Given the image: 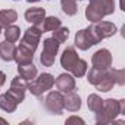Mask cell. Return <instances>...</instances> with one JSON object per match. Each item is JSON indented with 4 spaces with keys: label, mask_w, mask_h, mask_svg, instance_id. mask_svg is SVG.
Instances as JSON below:
<instances>
[{
    "label": "cell",
    "mask_w": 125,
    "mask_h": 125,
    "mask_svg": "<svg viewBox=\"0 0 125 125\" xmlns=\"http://www.w3.org/2000/svg\"><path fill=\"white\" fill-rule=\"evenodd\" d=\"M121 115H125V100H121Z\"/></svg>",
    "instance_id": "f1b7e54d"
},
{
    "label": "cell",
    "mask_w": 125,
    "mask_h": 125,
    "mask_svg": "<svg viewBox=\"0 0 125 125\" xmlns=\"http://www.w3.org/2000/svg\"><path fill=\"white\" fill-rule=\"evenodd\" d=\"M88 83L93 84L99 91H110L115 85V81L112 78V74H110V69H97V68H91L88 75Z\"/></svg>",
    "instance_id": "3957f363"
},
{
    "label": "cell",
    "mask_w": 125,
    "mask_h": 125,
    "mask_svg": "<svg viewBox=\"0 0 125 125\" xmlns=\"http://www.w3.org/2000/svg\"><path fill=\"white\" fill-rule=\"evenodd\" d=\"M121 9L125 10V6H124V0H121Z\"/></svg>",
    "instance_id": "f546056e"
},
{
    "label": "cell",
    "mask_w": 125,
    "mask_h": 125,
    "mask_svg": "<svg viewBox=\"0 0 125 125\" xmlns=\"http://www.w3.org/2000/svg\"><path fill=\"white\" fill-rule=\"evenodd\" d=\"M60 27V19L56 18V16H49V18H44L43 21V32H49V31H54L56 28Z\"/></svg>",
    "instance_id": "44dd1931"
},
{
    "label": "cell",
    "mask_w": 125,
    "mask_h": 125,
    "mask_svg": "<svg viewBox=\"0 0 125 125\" xmlns=\"http://www.w3.org/2000/svg\"><path fill=\"white\" fill-rule=\"evenodd\" d=\"M18 104H19V103H18V100H16L10 93L0 94V107H2L5 112H8V113L15 112Z\"/></svg>",
    "instance_id": "e0dca14e"
},
{
    "label": "cell",
    "mask_w": 125,
    "mask_h": 125,
    "mask_svg": "<svg viewBox=\"0 0 125 125\" xmlns=\"http://www.w3.org/2000/svg\"><path fill=\"white\" fill-rule=\"evenodd\" d=\"M66 96L63 97V109L69 110V112H78L81 109V99L77 93L72 91H68L65 93Z\"/></svg>",
    "instance_id": "9a60e30c"
},
{
    "label": "cell",
    "mask_w": 125,
    "mask_h": 125,
    "mask_svg": "<svg viewBox=\"0 0 125 125\" xmlns=\"http://www.w3.org/2000/svg\"><path fill=\"white\" fill-rule=\"evenodd\" d=\"M41 30L38 28V27H31V28H28L27 31H25V34H24V37H22V40H21V44L19 46H24V47H27V49H30V50H32V52H35V49H37V46H38V41H40V37H41Z\"/></svg>",
    "instance_id": "9c48e42d"
},
{
    "label": "cell",
    "mask_w": 125,
    "mask_h": 125,
    "mask_svg": "<svg viewBox=\"0 0 125 125\" xmlns=\"http://www.w3.org/2000/svg\"><path fill=\"white\" fill-rule=\"evenodd\" d=\"M28 3H35V2H38V0H27Z\"/></svg>",
    "instance_id": "4dcf8cb0"
},
{
    "label": "cell",
    "mask_w": 125,
    "mask_h": 125,
    "mask_svg": "<svg viewBox=\"0 0 125 125\" xmlns=\"http://www.w3.org/2000/svg\"><path fill=\"white\" fill-rule=\"evenodd\" d=\"M18 19V13L13 9H5V10H0V27H9L12 25L15 21Z\"/></svg>",
    "instance_id": "d6986e66"
},
{
    "label": "cell",
    "mask_w": 125,
    "mask_h": 125,
    "mask_svg": "<svg viewBox=\"0 0 125 125\" xmlns=\"http://www.w3.org/2000/svg\"><path fill=\"white\" fill-rule=\"evenodd\" d=\"M0 124H6V121H5V119H2V118H0Z\"/></svg>",
    "instance_id": "1f68e13d"
},
{
    "label": "cell",
    "mask_w": 125,
    "mask_h": 125,
    "mask_svg": "<svg viewBox=\"0 0 125 125\" xmlns=\"http://www.w3.org/2000/svg\"><path fill=\"white\" fill-rule=\"evenodd\" d=\"M60 65L66 71H71L75 77H84L87 72V62L78 57V53L74 47H66L62 53L60 57Z\"/></svg>",
    "instance_id": "6da1fadb"
},
{
    "label": "cell",
    "mask_w": 125,
    "mask_h": 125,
    "mask_svg": "<svg viewBox=\"0 0 125 125\" xmlns=\"http://www.w3.org/2000/svg\"><path fill=\"white\" fill-rule=\"evenodd\" d=\"M87 104H88V109L96 113V112L100 110V107H102V104H103V100H102L97 94H90V96H88V100H87Z\"/></svg>",
    "instance_id": "d4e9b609"
},
{
    "label": "cell",
    "mask_w": 125,
    "mask_h": 125,
    "mask_svg": "<svg viewBox=\"0 0 125 125\" xmlns=\"http://www.w3.org/2000/svg\"><path fill=\"white\" fill-rule=\"evenodd\" d=\"M115 10L113 0H90V5L85 9V18L90 22L102 21L104 16L112 15Z\"/></svg>",
    "instance_id": "7a4b0ae2"
},
{
    "label": "cell",
    "mask_w": 125,
    "mask_h": 125,
    "mask_svg": "<svg viewBox=\"0 0 125 125\" xmlns=\"http://www.w3.org/2000/svg\"><path fill=\"white\" fill-rule=\"evenodd\" d=\"M66 124H68V125H69V124H84V121H83L81 118H78V116H72V118L66 119Z\"/></svg>",
    "instance_id": "4316f807"
},
{
    "label": "cell",
    "mask_w": 125,
    "mask_h": 125,
    "mask_svg": "<svg viewBox=\"0 0 125 125\" xmlns=\"http://www.w3.org/2000/svg\"><path fill=\"white\" fill-rule=\"evenodd\" d=\"M0 32H2V27H0Z\"/></svg>",
    "instance_id": "d6a6232c"
},
{
    "label": "cell",
    "mask_w": 125,
    "mask_h": 125,
    "mask_svg": "<svg viewBox=\"0 0 125 125\" xmlns=\"http://www.w3.org/2000/svg\"><path fill=\"white\" fill-rule=\"evenodd\" d=\"M18 72L27 81H31L37 77V68L32 65V62L31 63H25V65H18Z\"/></svg>",
    "instance_id": "ffe728a7"
},
{
    "label": "cell",
    "mask_w": 125,
    "mask_h": 125,
    "mask_svg": "<svg viewBox=\"0 0 125 125\" xmlns=\"http://www.w3.org/2000/svg\"><path fill=\"white\" fill-rule=\"evenodd\" d=\"M118 115H121V100L107 99V100H103L100 110L96 112V122L100 125L110 124L115 121Z\"/></svg>",
    "instance_id": "277c9868"
},
{
    "label": "cell",
    "mask_w": 125,
    "mask_h": 125,
    "mask_svg": "<svg viewBox=\"0 0 125 125\" xmlns=\"http://www.w3.org/2000/svg\"><path fill=\"white\" fill-rule=\"evenodd\" d=\"M54 84V78L50 74H41L38 78H34L31 81H28V90L31 91V94L40 97L44 91L50 90Z\"/></svg>",
    "instance_id": "8992f818"
},
{
    "label": "cell",
    "mask_w": 125,
    "mask_h": 125,
    "mask_svg": "<svg viewBox=\"0 0 125 125\" xmlns=\"http://www.w3.org/2000/svg\"><path fill=\"white\" fill-rule=\"evenodd\" d=\"M91 28H93V32H94V35L97 37L99 41H102L104 38H109L116 32L115 24L107 22V21H97V22H94V25H91Z\"/></svg>",
    "instance_id": "ba28073f"
},
{
    "label": "cell",
    "mask_w": 125,
    "mask_h": 125,
    "mask_svg": "<svg viewBox=\"0 0 125 125\" xmlns=\"http://www.w3.org/2000/svg\"><path fill=\"white\" fill-rule=\"evenodd\" d=\"M59 43L50 37V38H46L43 41V52H41V56H40V62L43 66H53L54 65V59H56V54L59 52Z\"/></svg>",
    "instance_id": "5b68a950"
},
{
    "label": "cell",
    "mask_w": 125,
    "mask_h": 125,
    "mask_svg": "<svg viewBox=\"0 0 125 125\" xmlns=\"http://www.w3.org/2000/svg\"><path fill=\"white\" fill-rule=\"evenodd\" d=\"M15 52H16V47H15L13 43H10V41H3V43H0V57H2L5 62L13 60Z\"/></svg>",
    "instance_id": "ac0fdd59"
},
{
    "label": "cell",
    "mask_w": 125,
    "mask_h": 125,
    "mask_svg": "<svg viewBox=\"0 0 125 125\" xmlns=\"http://www.w3.org/2000/svg\"><path fill=\"white\" fill-rule=\"evenodd\" d=\"M46 109L53 115H60L63 110V96L60 91H52L46 97Z\"/></svg>",
    "instance_id": "30bf717a"
},
{
    "label": "cell",
    "mask_w": 125,
    "mask_h": 125,
    "mask_svg": "<svg viewBox=\"0 0 125 125\" xmlns=\"http://www.w3.org/2000/svg\"><path fill=\"white\" fill-rule=\"evenodd\" d=\"M68 37H69V30H68L66 27H59V28H56V30L53 31V38H54L59 44L65 43V41L68 40Z\"/></svg>",
    "instance_id": "603a6c76"
},
{
    "label": "cell",
    "mask_w": 125,
    "mask_h": 125,
    "mask_svg": "<svg viewBox=\"0 0 125 125\" xmlns=\"http://www.w3.org/2000/svg\"><path fill=\"white\" fill-rule=\"evenodd\" d=\"M91 63H93V68H97V69H109L110 65H112V54L107 49H100L97 50L93 57H91Z\"/></svg>",
    "instance_id": "8fae6325"
},
{
    "label": "cell",
    "mask_w": 125,
    "mask_h": 125,
    "mask_svg": "<svg viewBox=\"0 0 125 125\" xmlns=\"http://www.w3.org/2000/svg\"><path fill=\"white\" fill-rule=\"evenodd\" d=\"M54 83H56V87L60 93H68V91H72L75 88V80L69 74H60Z\"/></svg>",
    "instance_id": "4fadbf2b"
},
{
    "label": "cell",
    "mask_w": 125,
    "mask_h": 125,
    "mask_svg": "<svg viewBox=\"0 0 125 125\" xmlns=\"http://www.w3.org/2000/svg\"><path fill=\"white\" fill-rule=\"evenodd\" d=\"M62 2V10H63L66 15L72 16L77 13L78 8H77V0H60Z\"/></svg>",
    "instance_id": "cb8c5ba5"
},
{
    "label": "cell",
    "mask_w": 125,
    "mask_h": 125,
    "mask_svg": "<svg viewBox=\"0 0 125 125\" xmlns=\"http://www.w3.org/2000/svg\"><path fill=\"white\" fill-rule=\"evenodd\" d=\"M19 35H21V30H19V27H15V25H9V27H6V31H5L6 41L15 43V41L19 40Z\"/></svg>",
    "instance_id": "7402d4cb"
},
{
    "label": "cell",
    "mask_w": 125,
    "mask_h": 125,
    "mask_svg": "<svg viewBox=\"0 0 125 125\" xmlns=\"http://www.w3.org/2000/svg\"><path fill=\"white\" fill-rule=\"evenodd\" d=\"M34 59V52L24 47V46H19L16 47V52H15V57L13 60H16L18 65H25V63H31Z\"/></svg>",
    "instance_id": "2e32d148"
},
{
    "label": "cell",
    "mask_w": 125,
    "mask_h": 125,
    "mask_svg": "<svg viewBox=\"0 0 125 125\" xmlns=\"http://www.w3.org/2000/svg\"><path fill=\"white\" fill-rule=\"evenodd\" d=\"M25 90H28V81L24 80L21 75H18V77H15V78L12 80L10 88H9L8 93H10V94L18 100V103H21V102L24 100V97H25Z\"/></svg>",
    "instance_id": "7c38bea8"
},
{
    "label": "cell",
    "mask_w": 125,
    "mask_h": 125,
    "mask_svg": "<svg viewBox=\"0 0 125 125\" xmlns=\"http://www.w3.org/2000/svg\"><path fill=\"white\" fill-rule=\"evenodd\" d=\"M97 43H99V40H97V37L94 35L91 27L78 31L77 35H75V46H77L80 50H88L91 46H94V44H97Z\"/></svg>",
    "instance_id": "52a82bcc"
},
{
    "label": "cell",
    "mask_w": 125,
    "mask_h": 125,
    "mask_svg": "<svg viewBox=\"0 0 125 125\" xmlns=\"http://www.w3.org/2000/svg\"><path fill=\"white\" fill-rule=\"evenodd\" d=\"M110 69V74H112V78L115 81V84H119V85H124L125 84V71L124 69Z\"/></svg>",
    "instance_id": "484cf974"
},
{
    "label": "cell",
    "mask_w": 125,
    "mask_h": 125,
    "mask_svg": "<svg viewBox=\"0 0 125 125\" xmlns=\"http://www.w3.org/2000/svg\"><path fill=\"white\" fill-rule=\"evenodd\" d=\"M44 18H46V10L43 8H31L25 12V21H28L35 27L41 25Z\"/></svg>",
    "instance_id": "5bb4252c"
},
{
    "label": "cell",
    "mask_w": 125,
    "mask_h": 125,
    "mask_svg": "<svg viewBox=\"0 0 125 125\" xmlns=\"http://www.w3.org/2000/svg\"><path fill=\"white\" fill-rule=\"evenodd\" d=\"M5 83H6V75H5V72L0 71V87H2Z\"/></svg>",
    "instance_id": "83f0119b"
}]
</instances>
